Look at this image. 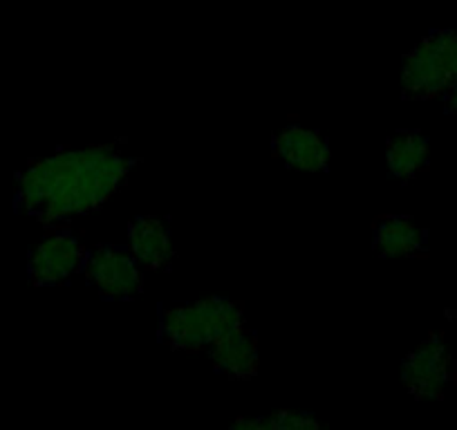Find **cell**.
<instances>
[{
  "instance_id": "obj_1",
  "label": "cell",
  "mask_w": 457,
  "mask_h": 430,
  "mask_svg": "<svg viewBox=\"0 0 457 430\" xmlns=\"http://www.w3.org/2000/svg\"><path fill=\"white\" fill-rule=\"evenodd\" d=\"M129 170V157L110 146L56 153L21 173L19 204L43 222L70 220L112 197Z\"/></svg>"
},
{
  "instance_id": "obj_2",
  "label": "cell",
  "mask_w": 457,
  "mask_h": 430,
  "mask_svg": "<svg viewBox=\"0 0 457 430\" xmlns=\"http://www.w3.org/2000/svg\"><path fill=\"white\" fill-rule=\"evenodd\" d=\"M240 326H245V318L238 302L213 296L166 307L160 318V336L173 350L202 352Z\"/></svg>"
},
{
  "instance_id": "obj_3",
  "label": "cell",
  "mask_w": 457,
  "mask_h": 430,
  "mask_svg": "<svg viewBox=\"0 0 457 430\" xmlns=\"http://www.w3.org/2000/svg\"><path fill=\"white\" fill-rule=\"evenodd\" d=\"M457 83V29H439L426 37L403 59L402 86L411 99L446 95Z\"/></svg>"
},
{
  "instance_id": "obj_4",
  "label": "cell",
  "mask_w": 457,
  "mask_h": 430,
  "mask_svg": "<svg viewBox=\"0 0 457 430\" xmlns=\"http://www.w3.org/2000/svg\"><path fill=\"white\" fill-rule=\"evenodd\" d=\"M87 280L105 298H133L142 292V271L133 253L114 244H101L86 253Z\"/></svg>"
},
{
  "instance_id": "obj_5",
  "label": "cell",
  "mask_w": 457,
  "mask_h": 430,
  "mask_svg": "<svg viewBox=\"0 0 457 430\" xmlns=\"http://www.w3.org/2000/svg\"><path fill=\"white\" fill-rule=\"evenodd\" d=\"M402 379L417 399L442 397L453 379V359L439 336H430L406 359Z\"/></svg>"
},
{
  "instance_id": "obj_6",
  "label": "cell",
  "mask_w": 457,
  "mask_h": 430,
  "mask_svg": "<svg viewBox=\"0 0 457 430\" xmlns=\"http://www.w3.org/2000/svg\"><path fill=\"white\" fill-rule=\"evenodd\" d=\"M86 249L68 231H56L34 247L29 256V278L34 285H56L83 269Z\"/></svg>"
},
{
  "instance_id": "obj_7",
  "label": "cell",
  "mask_w": 457,
  "mask_h": 430,
  "mask_svg": "<svg viewBox=\"0 0 457 430\" xmlns=\"http://www.w3.org/2000/svg\"><path fill=\"white\" fill-rule=\"evenodd\" d=\"M274 153L289 169L301 170V173H319L329 164L328 139L301 124L285 126L276 133Z\"/></svg>"
},
{
  "instance_id": "obj_8",
  "label": "cell",
  "mask_w": 457,
  "mask_h": 430,
  "mask_svg": "<svg viewBox=\"0 0 457 430\" xmlns=\"http://www.w3.org/2000/svg\"><path fill=\"white\" fill-rule=\"evenodd\" d=\"M209 354L215 370L234 379H252L258 372V341L245 326L215 341Z\"/></svg>"
},
{
  "instance_id": "obj_9",
  "label": "cell",
  "mask_w": 457,
  "mask_h": 430,
  "mask_svg": "<svg viewBox=\"0 0 457 430\" xmlns=\"http://www.w3.org/2000/svg\"><path fill=\"white\" fill-rule=\"evenodd\" d=\"M129 252L146 269H164L170 265L175 252L170 231L160 218H137L129 227Z\"/></svg>"
},
{
  "instance_id": "obj_10",
  "label": "cell",
  "mask_w": 457,
  "mask_h": 430,
  "mask_svg": "<svg viewBox=\"0 0 457 430\" xmlns=\"http://www.w3.org/2000/svg\"><path fill=\"white\" fill-rule=\"evenodd\" d=\"M430 148L428 139L417 130H403L393 135L386 146V161L395 178L411 179L428 166Z\"/></svg>"
},
{
  "instance_id": "obj_11",
  "label": "cell",
  "mask_w": 457,
  "mask_h": 430,
  "mask_svg": "<svg viewBox=\"0 0 457 430\" xmlns=\"http://www.w3.org/2000/svg\"><path fill=\"white\" fill-rule=\"evenodd\" d=\"M375 244L386 258H411L426 249V231L408 218H386L377 225Z\"/></svg>"
},
{
  "instance_id": "obj_12",
  "label": "cell",
  "mask_w": 457,
  "mask_h": 430,
  "mask_svg": "<svg viewBox=\"0 0 457 430\" xmlns=\"http://www.w3.org/2000/svg\"><path fill=\"white\" fill-rule=\"evenodd\" d=\"M320 426L319 419L298 410H276L267 417H252V419H238L234 424L236 430H316Z\"/></svg>"
},
{
  "instance_id": "obj_13",
  "label": "cell",
  "mask_w": 457,
  "mask_h": 430,
  "mask_svg": "<svg viewBox=\"0 0 457 430\" xmlns=\"http://www.w3.org/2000/svg\"><path fill=\"white\" fill-rule=\"evenodd\" d=\"M446 101H448V111L457 115V83L446 92Z\"/></svg>"
}]
</instances>
